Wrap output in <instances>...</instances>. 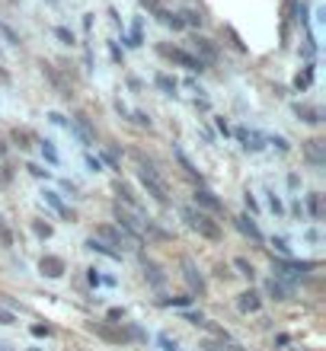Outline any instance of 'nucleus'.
I'll list each match as a JSON object with an SVG mask.
<instances>
[{
	"label": "nucleus",
	"instance_id": "nucleus-17",
	"mask_svg": "<svg viewBox=\"0 0 326 351\" xmlns=\"http://www.w3.org/2000/svg\"><path fill=\"white\" fill-rule=\"evenodd\" d=\"M141 265H144V278H148L150 287H163V285H167V275H163V268H160L157 262L141 259Z\"/></svg>",
	"mask_w": 326,
	"mask_h": 351
},
{
	"label": "nucleus",
	"instance_id": "nucleus-51",
	"mask_svg": "<svg viewBox=\"0 0 326 351\" xmlns=\"http://www.w3.org/2000/svg\"><path fill=\"white\" fill-rule=\"evenodd\" d=\"M141 86H144V84H141L138 77H128V90L131 93H141Z\"/></svg>",
	"mask_w": 326,
	"mask_h": 351
},
{
	"label": "nucleus",
	"instance_id": "nucleus-50",
	"mask_svg": "<svg viewBox=\"0 0 326 351\" xmlns=\"http://www.w3.org/2000/svg\"><path fill=\"white\" fill-rule=\"evenodd\" d=\"M32 335H38V339H42V335H51V326H32Z\"/></svg>",
	"mask_w": 326,
	"mask_h": 351
},
{
	"label": "nucleus",
	"instance_id": "nucleus-34",
	"mask_svg": "<svg viewBox=\"0 0 326 351\" xmlns=\"http://www.w3.org/2000/svg\"><path fill=\"white\" fill-rule=\"evenodd\" d=\"M157 345H160V351H179V348H176V339H170L167 332L157 335Z\"/></svg>",
	"mask_w": 326,
	"mask_h": 351
},
{
	"label": "nucleus",
	"instance_id": "nucleus-3",
	"mask_svg": "<svg viewBox=\"0 0 326 351\" xmlns=\"http://www.w3.org/2000/svg\"><path fill=\"white\" fill-rule=\"evenodd\" d=\"M93 240H100V243H106V246H128V250H141V243L144 240H135V237H128L125 230H119V227H112V223H100L96 227V233H93ZM121 252V250H119Z\"/></svg>",
	"mask_w": 326,
	"mask_h": 351
},
{
	"label": "nucleus",
	"instance_id": "nucleus-38",
	"mask_svg": "<svg viewBox=\"0 0 326 351\" xmlns=\"http://www.w3.org/2000/svg\"><path fill=\"white\" fill-rule=\"evenodd\" d=\"M32 230H36V237H42V240H48V237H51V223H42V221H36V223H32Z\"/></svg>",
	"mask_w": 326,
	"mask_h": 351
},
{
	"label": "nucleus",
	"instance_id": "nucleus-55",
	"mask_svg": "<svg viewBox=\"0 0 326 351\" xmlns=\"http://www.w3.org/2000/svg\"><path fill=\"white\" fill-rule=\"evenodd\" d=\"M141 3H144V7H148L150 13H157V10H160V3H157V0H141Z\"/></svg>",
	"mask_w": 326,
	"mask_h": 351
},
{
	"label": "nucleus",
	"instance_id": "nucleus-45",
	"mask_svg": "<svg viewBox=\"0 0 326 351\" xmlns=\"http://www.w3.org/2000/svg\"><path fill=\"white\" fill-rule=\"evenodd\" d=\"M86 167H90V173H100V169H103V163H100V157H93V154H86Z\"/></svg>",
	"mask_w": 326,
	"mask_h": 351
},
{
	"label": "nucleus",
	"instance_id": "nucleus-49",
	"mask_svg": "<svg viewBox=\"0 0 326 351\" xmlns=\"http://www.w3.org/2000/svg\"><path fill=\"white\" fill-rule=\"evenodd\" d=\"M109 51H112V61H115V64H121V58H125V55H121V48L115 45V42L109 45Z\"/></svg>",
	"mask_w": 326,
	"mask_h": 351
},
{
	"label": "nucleus",
	"instance_id": "nucleus-30",
	"mask_svg": "<svg viewBox=\"0 0 326 351\" xmlns=\"http://www.w3.org/2000/svg\"><path fill=\"white\" fill-rule=\"evenodd\" d=\"M233 268H237V271H240L243 278H250V281H253V278H256V268H253L246 259H233Z\"/></svg>",
	"mask_w": 326,
	"mask_h": 351
},
{
	"label": "nucleus",
	"instance_id": "nucleus-32",
	"mask_svg": "<svg viewBox=\"0 0 326 351\" xmlns=\"http://www.w3.org/2000/svg\"><path fill=\"white\" fill-rule=\"evenodd\" d=\"M141 42H144V32H141V19H135V26H131V38H128V45H131V48H138Z\"/></svg>",
	"mask_w": 326,
	"mask_h": 351
},
{
	"label": "nucleus",
	"instance_id": "nucleus-25",
	"mask_svg": "<svg viewBox=\"0 0 326 351\" xmlns=\"http://www.w3.org/2000/svg\"><path fill=\"white\" fill-rule=\"evenodd\" d=\"M38 150H42V157H45L48 167H61V154H58V147L51 144V141H38Z\"/></svg>",
	"mask_w": 326,
	"mask_h": 351
},
{
	"label": "nucleus",
	"instance_id": "nucleus-19",
	"mask_svg": "<svg viewBox=\"0 0 326 351\" xmlns=\"http://www.w3.org/2000/svg\"><path fill=\"white\" fill-rule=\"evenodd\" d=\"M262 306V297L256 294V291H243L240 294V300H237V310H240V313H256V310H259Z\"/></svg>",
	"mask_w": 326,
	"mask_h": 351
},
{
	"label": "nucleus",
	"instance_id": "nucleus-33",
	"mask_svg": "<svg viewBox=\"0 0 326 351\" xmlns=\"http://www.w3.org/2000/svg\"><path fill=\"white\" fill-rule=\"evenodd\" d=\"M55 38L58 42H65V45H74V32L67 26H55Z\"/></svg>",
	"mask_w": 326,
	"mask_h": 351
},
{
	"label": "nucleus",
	"instance_id": "nucleus-57",
	"mask_svg": "<svg viewBox=\"0 0 326 351\" xmlns=\"http://www.w3.org/2000/svg\"><path fill=\"white\" fill-rule=\"evenodd\" d=\"M7 150H10V147H7V144H3V141H0V160L7 157Z\"/></svg>",
	"mask_w": 326,
	"mask_h": 351
},
{
	"label": "nucleus",
	"instance_id": "nucleus-60",
	"mask_svg": "<svg viewBox=\"0 0 326 351\" xmlns=\"http://www.w3.org/2000/svg\"><path fill=\"white\" fill-rule=\"evenodd\" d=\"M48 3H55V0H48Z\"/></svg>",
	"mask_w": 326,
	"mask_h": 351
},
{
	"label": "nucleus",
	"instance_id": "nucleus-36",
	"mask_svg": "<svg viewBox=\"0 0 326 351\" xmlns=\"http://www.w3.org/2000/svg\"><path fill=\"white\" fill-rule=\"evenodd\" d=\"M0 243H3V246H13V230L7 227L3 217H0Z\"/></svg>",
	"mask_w": 326,
	"mask_h": 351
},
{
	"label": "nucleus",
	"instance_id": "nucleus-6",
	"mask_svg": "<svg viewBox=\"0 0 326 351\" xmlns=\"http://www.w3.org/2000/svg\"><path fill=\"white\" fill-rule=\"evenodd\" d=\"M157 51L163 58H170L173 64H179V67H186V71H192V74H202L205 71V64L198 61L196 55H189L186 48H170V45H157Z\"/></svg>",
	"mask_w": 326,
	"mask_h": 351
},
{
	"label": "nucleus",
	"instance_id": "nucleus-37",
	"mask_svg": "<svg viewBox=\"0 0 326 351\" xmlns=\"http://www.w3.org/2000/svg\"><path fill=\"white\" fill-rule=\"evenodd\" d=\"M269 144H275V150H279V154H288V150H291V144H288L285 138H281V134H272Z\"/></svg>",
	"mask_w": 326,
	"mask_h": 351
},
{
	"label": "nucleus",
	"instance_id": "nucleus-39",
	"mask_svg": "<svg viewBox=\"0 0 326 351\" xmlns=\"http://www.w3.org/2000/svg\"><path fill=\"white\" fill-rule=\"evenodd\" d=\"M272 246L279 250V256H281V259H288V256H291V246H288V243H285V240H281V237H275V240H272Z\"/></svg>",
	"mask_w": 326,
	"mask_h": 351
},
{
	"label": "nucleus",
	"instance_id": "nucleus-59",
	"mask_svg": "<svg viewBox=\"0 0 326 351\" xmlns=\"http://www.w3.org/2000/svg\"><path fill=\"white\" fill-rule=\"evenodd\" d=\"M29 351H42V348H29Z\"/></svg>",
	"mask_w": 326,
	"mask_h": 351
},
{
	"label": "nucleus",
	"instance_id": "nucleus-9",
	"mask_svg": "<svg viewBox=\"0 0 326 351\" xmlns=\"http://www.w3.org/2000/svg\"><path fill=\"white\" fill-rule=\"evenodd\" d=\"M196 204H198V211H205V214H224V202L211 189H205V185L196 189Z\"/></svg>",
	"mask_w": 326,
	"mask_h": 351
},
{
	"label": "nucleus",
	"instance_id": "nucleus-14",
	"mask_svg": "<svg viewBox=\"0 0 326 351\" xmlns=\"http://www.w3.org/2000/svg\"><path fill=\"white\" fill-rule=\"evenodd\" d=\"M233 134H237V141H240V144H243V150H253V154H256V150H262V147H266V144H262V141H266V138H262L259 131L237 128V131H233Z\"/></svg>",
	"mask_w": 326,
	"mask_h": 351
},
{
	"label": "nucleus",
	"instance_id": "nucleus-44",
	"mask_svg": "<svg viewBox=\"0 0 326 351\" xmlns=\"http://www.w3.org/2000/svg\"><path fill=\"white\" fill-rule=\"evenodd\" d=\"M26 169H29V173H32V176H36V179H48V176H51V173H48V169H42V167H38V163H26Z\"/></svg>",
	"mask_w": 326,
	"mask_h": 351
},
{
	"label": "nucleus",
	"instance_id": "nucleus-12",
	"mask_svg": "<svg viewBox=\"0 0 326 351\" xmlns=\"http://www.w3.org/2000/svg\"><path fill=\"white\" fill-rule=\"evenodd\" d=\"M192 48H196V58H198V61H202L205 67L218 61V48H215V42H211V38L196 36V38H192Z\"/></svg>",
	"mask_w": 326,
	"mask_h": 351
},
{
	"label": "nucleus",
	"instance_id": "nucleus-56",
	"mask_svg": "<svg viewBox=\"0 0 326 351\" xmlns=\"http://www.w3.org/2000/svg\"><path fill=\"white\" fill-rule=\"evenodd\" d=\"M106 157V163H109V167H119V157H115V154H103Z\"/></svg>",
	"mask_w": 326,
	"mask_h": 351
},
{
	"label": "nucleus",
	"instance_id": "nucleus-8",
	"mask_svg": "<svg viewBox=\"0 0 326 351\" xmlns=\"http://www.w3.org/2000/svg\"><path fill=\"white\" fill-rule=\"evenodd\" d=\"M183 278H186V285H189V291H192V294H198V297L208 294L205 278H202V271L196 268V262H192V259H183Z\"/></svg>",
	"mask_w": 326,
	"mask_h": 351
},
{
	"label": "nucleus",
	"instance_id": "nucleus-47",
	"mask_svg": "<svg viewBox=\"0 0 326 351\" xmlns=\"http://www.w3.org/2000/svg\"><path fill=\"white\" fill-rule=\"evenodd\" d=\"M269 208H272L275 214H285V204H281L279 198H275V195H269Z\"/></svg>",
	"mask_w": 326,
	"mask_h": 351
},
{
	"label": "nucleus",
	"instance_id": "nucleus-24",
	"mask_svg": "<svg viewBox=\"0 0 326 351\" xmlns=\"http://www.w3.org/2000/svg\"><path fill=\"white\" fill-rule=\"evenodd\" d=\"M42 71H45V77H48V80H51V84H55V90L61 93L65 99H71V86H67L65 80H61V74H58L55 67H51V64H42Z\"/></svg>",
	"mask_w": 326,
	"mask_h": 351
},
{
	"label": "nucleus",
	"instance_id": "nucleus-48",
	"mask_svg": "<svg viewBox=\"0 0 326 351\" xmlns=\"http://www.w3.org/2000/svg\"><path fill=\"white\" fill-rule=\"evenodd\" d=\"M186 323H192V326H205V316H202V313H186Z\"/></svg>",
	"mask_w": 326,
	"mask_h": 351
},
{
	"label": "nucleus",
	"instance_id": "nucleus-40",
	"mask_svg": "<svg viewBox=\"0 0 326 351\" xmlns=\"http://www.w3.org/2000/svg\"><path fill=\"white\" fill-rule=\"evenodd\" d=\"M310 80H314V67H307V71H304V74H301L298 80H294V86H298V90H307Z\"/></svg>",
	"mask_w": 326,
	"mask_h": 351
},
{
	"label": "nucleus",
	"instance_id": "nucleus-26",
	"mask_svg": "<svg viewBox=\"0 0 326 351\" xmlns=\"http://www.w3.org/2000/svg\"><path fill=\"white\" fill-rule=\"evenodd\" d=\"M154 84H157V90L163 93V96H176V90H179L176 77H170V74H157L154 77Z\"/></svg>",
	"mask_w": 326,
	"mask_h": 351
},
{
	"label": "nucleus",
	"instance_id": "nucleus-20",
	"mask_svg": "<svg viewBox=\"0 0 326 351\" xmlns=\"http://www.w3.org/2000/svg\"><path fill=\"white\" fill-rule=\"evenodd\" d=\"M115 195H119V202H125V208H131V211H141L138 195L131 192V185H128V182H115Z\"/></svg>",
	"mask_w": 326,
	"mask_h": 351
},
{
	"label": "nucleus",
	"instance_id": "nucleus-11",
	"mask_svg": "<svg viewBox=\"0 0 326 351\" xmlns=\"http://www.w3.org/2000/svg\"><path fill=\"white\" fill-rule=\"evenodd\" d=\"M304 157H307V163L314 169H323L326 167V144L320 138H310L307 144H304Z\"/></svg>",
	"mask_w": 326,
	"mask_h": 351
},
{
	"label": "nucleus",
	"instance_id": "nucleus-7",
	"mask_svg": "<svg viewBox=\"0 0 326 351\" xmlns=\"http://www.w3.org/2000/svg\"><path fill=\"white\" fill-rule=\"evenodd\" d=\"M272 268H275V278H291V281H298L304 271H314V262H291V259H279L272 262Z\"/></svg>",
	"mask_w": 326,
	"mask_h": 351
},
{
	"label": "nucleus",
	"instance_id": "nucleus-4",
	"mask_svg": "<svg viewBox=\"0 0 326 351\" xmlns=\"http://www.w3.org/2000/svg\"><path fill=\"white\" fill-rule=\"evenodd\" d=\"M112 217L119 221V230H125L128 237L141 240V233H144V217H138V214L131 211V208H125L121 202L112 204Z\"/></svg>",
	"mask_w": 326,
	"mask_h": 351
},
{
	"label": "nucleus",
	"instance_id": "nucleus-1",
	"mask_svg": "<svg viewBox=\"0 0 326 351\" xmlns=\"http://www.w3.org/2000/svg\"><path fill=\"white\" fill-rule=\"evenodd\" d=\"M131 157H135V163H138V179H141V185L148 189L150 198H154L157 204H170L167 182H163V176H160V169L154 167V160H148L144 154H141V150H135Z\"/></svg>",
	"mask_w": 326,
	"mask_h": 351
},
{
	"label": "nucleus",
	"instance_id": "nucleus-43",
	"mask_svg": "<svg viewBox=\"0 0 326 351\" xmlns=\"http://www.w3.org/2000/svg\"><path fill=\"white\" fill-rule=\"evenodd\" d=\"M16 323V313H13V310H3V306H0V326H13Z\"/></svg>",
	"mask_w": 326,
	"mask_h": 351
},
{
	"label": "nucleus",
	"instance_id": "nucleus-21",
	"mask_svg": "<svg viewBox=\"0 0 326 351\" xmlns=\"http://www.w3.org/2000/svg\"><path fill=\"white\" fill-rule=\"evenodd\" d=\"M294 112H298L301 121H307V125H320L323 121V109H317V106H294Z\"/></svg>",
	"mask_w": 326,
	"mask_h": 351
},
{
	"label": "nucleus",
	"instance_id": "nucleus-54",
	"mask_svg": "<svg viewBox=\"0 0 326 351\" xmlns=\"http://www.w3.org/2000/svg\"><path fill=\"white\" fill-rule=\"evenodd\" d=\"M86 278H90V285H100V281H103V278H100V268H90V275Z\"/></svg>",
	"mask_w": 326,
	"mask_h": 351
},
{
	"label": "nucleus",
	"instance_id": "nucleus-2",
	"mask_svg": "<svg viewBox=\"0 0 326 351\" xmlns=\"http://www.w3.org/2000/svg\"><path fill=\"white\" fill-rule=\"evenodd\" d=\"M179 214H183V221H186L189 227L198 233V237H205V240H211V243L221 240V223H218L211 214L198 211V208H192V204H183V208H179Z\"/></svg>",
	"mask_w": 326,
	"mask_h": 351
},
{
	"label": "nucleus",
	"instance_id": "nucleus-10",
	"mask_svg": "<svg viewBox=\"0 0 326 351\" xmlns=\"http://www.w3.org/2000/svg\"><path fill=\"white\" fill-rule=\"evenodd\" d=\"M90 332H96L100 339H106V342H112V345H125V342H128V339H125L121 323H93V326H90Z\"/></svg>",
	"mask_w": 326,
	"mask_h": 351
},
{
	"label": "nucleus",
	"instance_id": "nucleus-42",
	"mask_svg": "<svg viewBox=\"0 0 326 351\" xmlns=\"http://www.w3.org/2000/svg\"><path fill=\"white\" fill-rule=\"evenodd\" d=\"M0 36L7 38L10 45H19V36H16V32H13V29H10V26H3V23H0Z\"/></svg>",
	"mask_w": 326,
	"mask_h": 351
},
{
	"label": "nucleus",
	"instance_id": "nucleus-13",
	"mask_svg": "<svg viewBox=\"0 0 326 351\" xmlns=\"http://www.w3.org/2000/svg\"><path fill=\"white\" fill-rule=\"evenodd\" d=\"M233 227H237V230H240L243 237H246V240H253V243H266V237H262V230L256 227V223H253L250 214H237V217H233Z\"/></svg>",
	"mask_w": 326,
	"mask_h": 351
},
{
	"label": "nucleus",
	"instance_id": "nucleus-5",
	"mask_svg": "<svg viewBox=\"0 0 326 351\" xmlns=\"http://www.w3.org/2000/svg\"><path fill=\"white\" fill-rule=\"evenodd\" d=\"M67 131H71L80 144H86V147H93V144H96V128L90 125V115H84V112H74V115H71Z\"/></svg>",
	"mask_w": 326,
	"mask_h": 351
},
{
	"label": "nucleus",
	"instance_id": "nucleus-23",
	"mask_svg": "<svg viewBox=\"0 0 326 351\" xmlns=\"http://www.w3.org/2000/svg\"><path fill=\"white\" fill-rule=\"evenodd\" d=\"M86 250H90V252H100V256H106V259H112V262H119V259H121V252H119V250H112V246H106V243L93 240V237L86 240Z\"/></svg>",
	"mask_w": 326,
	"mask_h": 351
},
{
	"label": "nucleus",
	"instance_id": "nucleus-27",
	"mask_svg": "<svg viewBox=\"0 0 326 351\" xmlns=\"http://www.w3.org/2000/svg\"><path fill=\"white\" fill-rule=\"evenodd\" d=\"M121 329H125V339H128V342H148V332H144L141 326H135V323H125V326H121Z\"/></svg>",
	"mask_w": 326,
	"mask_h": 351
},
{
	"label": "nucleus",
	"instance_id": "nucleus-15",
	"mask_svg": "<svg viewBox=\"0 0 326 351\" xmlns=\"http://www.w3.org/2000/svg\"><path fill=\"white\" fill-rule=\"evenodd\" d=\"M38 268H42V275H45V278H61L67 271V265H65V259H61V256H42Z\"/></svg>",
	"mask_w": 326,
	"mask_h": 351
},
{
	"label": "nucleus",
	"instance_id": "nucleus-22",
	"mask_svg": "<svg viewBox=\"0 0 326 351\" xmlns=\"http://www.w3.org/2000/svg\"><path fill=\"white\" fill-rule=\"evenodd\" d=\"M266 294H269L272 300H291V287L281 285L279 278H272V281H266Z\"/></svg>",
	"mask_w": 326,
	"mask_h": 351
},
{
	"label": "nucleus",
	"instance_id": "nucleus-52",
	"mask_svg": "<svg viewBox=\"0 0 326 351\" xmlns=\"http://www.w3.org/2000/svg\"><path fill=\"white\" fill-rule=\"evenodd\" d=\"M48 119L55 121V125H65V128H67V119H65V115H61V112H51V115H48Z\"/></svg>",
	"mask_w": 326,
	"mask_h": 351
},
{
	"label": "nucleus",
	"instance_id": "nucleus-53",
	"mask_svg": "<svg viewBox=\"0 0 326 351\" xmlns=\"http://www.w3.org/2000/svg\"><path fill=\"white\" fill-rule=\"evenodd\" d=\"M243 202H246V208H250V211H253V214L259 211V204H256V198H253V195H246V198H243Z\"/></svg>",
	"mask_w": 326,
	"mask_h": 351
},
{
	"label": "nucleus",
	"instance_id": "nucleus-28",
	"mask_svg": "<svg viewBox=\"0 0 326 351\" xmlns=\"http://www.w3.org/2000/svg\"><path fill=\"white\" fill-rule=\"evenodd\" d=\"M307 211H310V217H314V221H320V217H323V204H320V192H310V195H307Z\"/></svg>",
	"mask_w": 326,
	"mask_h": 351
},
{
	"label": "nucleus",
	"instance_id": "nucleus-18",
	"mask_svg": "<svg viewBox=\"0 0 326 351\" xmlns=\"http://www.w3.org/2000/svg\"><path fill=\"white\" fill-rule=\"evenodd\" d=\"M173 157H176V163H179V167H183V173H186L189 179H192V182H198V185H202V173H198V169H196V163H192V160L186 157V150H183V147H173Z\"/></svg>",
	"mask_w": 326,
	"mask_h": 351
},
{
	"label": "nucleus",
	"instance_id": "nucleus-46",
	"mask_svg": "<svg viewBox=\"0 0 326 351\" xmlns=\"http://www.w3.org/2000/svg\"><path fill=\"white\" fill-rule=\"evenodd\" d=\"M119 319H125V310H121V306H112V310H109V323H119Z\"/></svg>",
	"mask_w": 326,
	"mask_h": 351
},
{
	"label": "nucleus",
	"instance_id": "nucleus-16",
	"mask_svg": "<svg viewBox=\"0 0 326 351\" xmlns=\"http://www.w3.org/2000/svg\"><path fill=\"white\" fill-rule=\"evenodd\" d=\"M42 198H45V204H48V208H51V211H55V214H61V217H65L67 223L74 221V211H71V208H67V204L61 202V195H58V192H42Z\"/></svg>",
	"mask_w": 326,
	"mask_h": 351
},
{
	"label": "nucleus",
	"instance_id": "nucleus-41",
	"mask_svg": "<svg viewBox=\"0 0 326 351\" xmlns=\"http://www.w3.org/2000/svg\"><path fill=\"white\" fill-rule=\"evenodd\" d=\"M29 138H32V134H29V131H13V141H16V144H19V150H26L29 147Z\"/></svg>",
	"mask_w": 326,
	"mask_h": 351
},
{
	"label": "nucleus",
	"instance_id": "nucleus-31",
	"mask_svg": "<svg viewBox=\"0 0 326 351\" xmlns=\"http://www.w3.org/2000/svg\"><path fill=\"white\" fill-rule=\"evenodd\" d=\"M128 119L135 121L138 128H150V125H154V121H150V115H148V112H128Z\"/></svg>",
	"mask_w": 326,
	"mask_h": 351
},
{
	"label": "nucleus",
	"instance_id": "nucleus-58",
	"mask_svg": "<svg viewBox=\"0 0 326 351\" xmlns=\"http://www.w3.org/2000/svg\"><path fill=\"white\" fill-rule=\"evenodd\" d=\"M224 351H240V345H227V348H224Z\"/></svg>",
	"mask_w": 326,
	"mask_h": 351
},
{
	"label": "nucleus",
	"instance_id": "nucleus-29",
	"mask_svg": "<svg viewBox=\"0 0 326 351\" xmlns=\"http://www.w3.org/2000/svg\"><path fill=\"white\" fill-rule=\"evenodd\" d=\"M179 16H183V23H186V26H192V29L202 26V13H198V10H183Z\"/></svg>",
	"mask_w": 326,
	"mask_h": 351
},
{
	"label": "nucleus",
	"instance_id": "nucleus-35",
	"mask_svg": "<svg viewBox=\"0 0 326 351\" xmlns=\"http://www.w3.org/2000/svg\"><path fill=\"white\" fill-rule=\"evenodd\" d=\"M192 300H196V297L189 294V297H167V300H160V304L163 306H189Z\"/></svg>",
	"mask_w": 326,
	"mask_h": 351
}]
</instances>
